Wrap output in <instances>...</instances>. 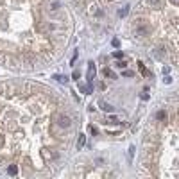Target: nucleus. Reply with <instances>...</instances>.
Here are the masks:
<instances>
[{
  "label": "nucleus",
  "instance_id": "9b49d317",
  "mask_svg": "<svg viewBox=\"0 0 179 179\" xmlns=\"http://www.w3.org/2000/svg\"><path fill=\"white\" fill-rule=\"evenodd\" d=\"M115 66H116V68H125V63H124V61H116Z\"/></svg>",
  "mask_w": 179,
  "mask_h": 179
},
{
  "label": "nucleus",
  "instance_id": "f257e3e1",
  "mask_svg": "<svg viewBox=\"0 0 179 179\" xmlns=\"http://www.w3.org/2000/svg\"><path fill=\"white\" fill-rule=\"evenodd\" d=\"M134 34L138 38H145V36H149V27L147 25H138L136 31H134Z\"/></svg>",
  "mask_w": 179,
  "mask_h": 179
},
{
  "label": "nucleus",
  "instance_id": "f03ea898",
  "mask_svg": "<svg viewBox=\"0 0 179 179\" xmlns=\"http://www.w3.org/2000/svg\"><path fill=\"white\" fill-rule=\"evenodd\" d=\"M57 124L61 125V127H66V129H68L70 125H72V120H70V116H66V115H59Z\"/></svg>",
  "mask_w": 179,
  "mask_h": 179
},
{
  "label": "nucleus",
  "instance_id": "6e6552de",
  "mask_svg": "<svg viewBox=\"0 0 179 179\" xmlns=\"http://www.w3.org/2000/svg\"><path fill=\"white\" fill-rule=\"evenodd\" d=\"M104 75H106V77H111V79H115V74H113L111 70H108V68L104 70Z\"/></svg>",
  "mask_w": 179,
  "mask_h": 179
},
{
  "label": "nucleus",
  "instance_id": "0eeeda50",
  "mask_svg": "<svg viewBox=\"0 0 179 179\" xmlns=\"http://www.w3.org/2000/svg\"><path fill=\"white\" fill-rule=\"evenodd\" d=\"M100 106H102V109H104V111H113V108H111L109 104H106V102H100Z\"/></svg>",
  "mask_w": 179,
  "mask_h": 179
},
{
  "label": "nucleus",
  "instance_id": "423d86ee",
  "mask_svg": "<svg viewBox=\"0 0 179 179\" xmlns=\"http://www.w3.org/2000/svg\"><path fill=\"white\" fill-rule=\"evenodd\" d=\"M149 5H152V7H160L161 0H149Z\"/></svg>",
  "mask_w": 179,
  "mask_h": 179
},
{
  "label": "nucleus",
  "instance_id": "1a4fd4ad",
  "mask_svg": "<svg viewBox=\"0 0 179 179\" xmlns=\"http://www.w3.org/2000/svg\"><path fill=\"white\" fill-rule=\"evenodd\" d=\"M16 172H18V168L15 167V165H11V167H9V174L11 176H16Z\"/></svg>",
  "mask_w": 179,
  "mask_h": 179
},
{
  "label": "nucleus",
  "instance_id": "7ed1b4c3",
  "mask_svg": "<svg viewBox=\"0 0 179 179\" xmlns=\"http://www.w3.org/2000/svg\"><path fill=\"white\" fill-rule=\"evenodd\" d=\"M93 77H95V65L90 63V68H88V81H90V84L93 83Z\"/></svg>",
  "mask_w": 179,
  "mask_h": 179
},
{
  "label": "nucleus",
  "instance_id": "9d476101",
  "mask_svg": "<svg viewBox=\"0 0 179 179\" xmlns=\"http://www.w3.org/2000/svg\"><path fill=\"white\" fill-rule=\"evenodd\" d=\"M127 7H124V9H120V11H118V16H125V15H127Z\"/></svg>",
  "mask_w": 179,
  "mask_h": 179
},
{
  "label": "nucleus",
  "instance_id": "39448f33",
  "mask_svg": "<svg viewBox=\"0 0 179 179\" xmlns=\"http://www.w3.org/2000/svg\"><path fill=\"white\" fill-rule=\"evenodd\" d=\"M84 145V134H79V140H77V149H81Z\"/></svg>",
  "mask_w": 179,
  "mask_h": 179
},
{
  "label": "nucleus",
  "instance_id": "f8f14e48",
  "mask_svg": "<svg viewBox=\"0 0 179 179\" xmlns=\"http://www.w3.org/2000/svg\"><path fill=\"white\" fill-rule=\"evenodd\" d=\"M109 122L111 124H118V118L116 116H109Z\"/></svg>",
  "mask_w": 179,
  "mask_h": 179
},
{
  "label": "nucleus",
  "instance_id": "20e7f679",
  "mask_svg": "<svg viewBox=\"0 0 179 179\" xmlns=\"http://www.w3.org/2000/svg\"><path fill=\"white\" fill-rule=\"evenodd\" d=\"M61 7V4H59V0H50V9L52 11H57Z\"/></svg>",
  "mask_w": 179,
  "mask_h": 179
}]
</instances>
